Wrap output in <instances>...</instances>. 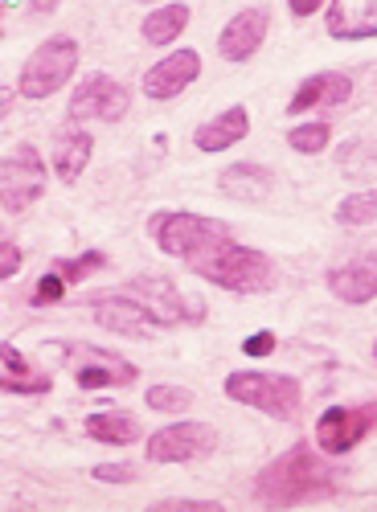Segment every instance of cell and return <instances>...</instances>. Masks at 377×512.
<instances>
[{"label": "cell", "instance_id": "cell-1", "mask_svg": "<svg viewBox=\"0 0 377 512\" xmlns=\"http://www.w3.org/2000/svg\"><path fill=\"white\" fill-rule=\"evenodd\" d=\"M337 488H341V472L328 467L308 443L287 447L279 459H271L255 476V496L271 508L328 500V496H337Z\"/></svg>", "mask_w": 377, "mask_h": 512}, {"label": "cell", "instance_id": "cell-2", "mask_svg": "<svg viewBox=\"0 0 377 512\" xmlns=\"http://www.w3.org/2000/svg\"><path fill=\"white\" fill-rule=\"evenodd\" d=\"M193 275L218 283L234 295H259V291H271L275 287V263L267 259L263 250H250V246H238V242H222L209 254L189 263Z\"/></svg>", "mask_w": 377, "mask_h": 512}, {"label": "cell", "instance_id": "cell-3", "mask_svg": "<svg viewBox=\"0 0 377 512\" xmlns=\"http://www.w3.org/2000/svg\"><path fill=\"white\" fill-rule=\"evenodd\" d=\"M152 242L169 254V259H201L214 246L230 242V226L218 218H201V213H181V209H156L148 218Z\"/></svg>", "mask_w": 377, "mask_h": 512}, {"label": "cell", "instance_id": "cell-4", "mask_svg": "<svg viewBox=\"0 0 377 512\" xmlns=\"http://www.w3.org/2000/svg\"><path fill=\"white\" fill-rule=\"evenodd\" d=\"M226 398L242 402L250 410H263L279 422H291L304 406V390L296 377L287 373H255V369H238L226 377Z\"/></svg>", "mask_w": 377, "mask_h": 512}, {"label": "cell", "instance_id": "cell-5", "mask_svg": "<svg viewBox=\"0 0 377 512\" xmlns=\"http://www.w3.org/2000/svg\"><path fill=\"white\" fill-rule=\"evenodd\" d=\"M78 70V41L74 37H46L21 66L17 91L25 99H50L58 95Z\"/></svg>", "mask_w": 377, "mask_h": 512}, {"label": "cell", "instance_id": "cell-6", "mask_svg": "<svg viewBox=\"0 0 377 512\" xmlns=\"http://www.w3.org/2000/svg\"><path fill=\"white\" fill-rule=\"evenodd\" d=\"M128 295L152 312V320L160 328H173V324H201L205 320V304L197 295H185L169 275H136L128 283Z\"/></svg>", "mask_w": 377, "mask_h": 512}, {"label": "cell", "instance_id": "cell-7", "mask_svg": "<svg viewBox=\"0 0 377 512\" xmlns=\"http://www.w3.org/2000/svg\"><path fill=\"white\" fill-rule=\"evenodd\" d=\"M50 185V173H46V160L33 144H21L13 156H5L0 164V205L5 213H25L41 193Z\"/></svg>", "mask_w": 377, "mask_h": 512}, {"label": "cell", "instance_id": "cell-8", "mask_svg": "<svg viewBox=\"0 0 377 512\" xmlns=\"http://www.w3.org/2000/svg\"><path fill=\"white\" fill-rule=\"evenodd\" d=\"M214 451H218V426L209 422H173V426H160L148 439L152 463H197Z\"/></svg>", "mask_w": 377, "mask_h": 512}, {"label": "cell", "instance_id": "cell-9", "mask_svg": "<svg viewBox=\"0 0 377 512\" xmlns=\"http://www.w3.org/2000/svg\"><path fill=\"white\" fill-rule=\"evenodd\" d=\"M377 426V402L365 406H328L316 418V447L324 455H349Z\"/></svg>", "mask_w": 377, "mask_h": 512}, {"label": "cell", "instance_id": "cell-10", "mask_svg": "<svg viewBox=\"0 0 377 512\" xmlns=\"http://www.w3.org/2000/svg\"><path fill=\"white\" fill-rule=\"evenodd\" d=\"M132 107V95L123 82H115L111 74H87L74 87L70 95V123H87V119H103V123H115L123 119Z\"/></svg>", "mask_w": 377, "mask_h": 512}, {"label": "cell", "instance_id": "cell-11", "mask_svg": "<svg viewBox=\"0 0 377 512\" xmlns=\"http://www.w3.org/2000/svg\"><path fill=\"white\" fill-rule=\"evenodd\" d=\"M66 361L82 390H115V386H132L140 377L132 361H123L119 353H107V349H95V345H70Z\"/></svg>", "mask_w": 377, "mask_h": 512}, {"label": "cell", "instance_id": "cell-12", "mask_svg": "<svg viewBox=\"0 0 377 512\" xmlns=\"http://www.w3.org/2000/svg\"><path fill=\"white\" fill-rule=\"evenodd\" d=\"M91 316H95V324L99 328H107V332H119V336H132V340H148L160 324L152 320V312L136 300V295H128V291H103V295H91Z\"/></svg>", "mask_w": 377, "mask_h": 512}, {"label": "cell", "instance_id": "cell-13", "mask_svg": "<svg viewBox=\"0 0 377 512\" xmlns=\"http://www.w3.org/2000/svg\"><path fill=\"white\" fill-rule=\"evenodd\" d=\"M267 29H271V13L267 9H242L226 21V29L218 33V54L226 62H250L259 54V46L267 41Z\"/></svg>", "mask_w": 377, "mask_h": 512}, {"label": "cell", "instance_id": "cell-14", "mask_svg": "<svg viewBox=\"0 0 377 512\" xmlns=\"http://www.w3.org/2000/svg\"><path fill=\"white\" fill-rule=\"evenodd\" d=\"M201 74V54L197 50H177L169 58H160L148 74H144V95L156 99V103H169L177 99L185 87H193Z\"/></svg>", "mask_w": 377, "mask_h": 512}, {"label": "cell", "instance_id": "cell-15", "mask_svg": "<svg viewBox=\"0 0 377 512\" xmlns=\"http://www.w3.org/2000/svg\"><path fill=\"white\" fill-rule=\"evenodd\" d=\"M353 99V78L349 74H337V70H324V74H312L304 78L296 95L287 103V115H304V111H320V107H341Z\"/></svg>", "mask_w": 377, "mask_h": 512}, {"label": "cell", "instance_id": "cell-16", "mask_svg": "<svg viewBox=\"0 0 377 512\" xmlns=\"http://www.w3.org/2000/svg\"><path fill=\"white\" fill-rule=\"evenodd\" d=\"M324 29L332 41H369L377 37V0H332Z\"/></svg>", "mask_w": 377, "mask_h": 512}, {"label": "cell", "instance_id": "cell-17", "mask_svg": "<svg viewBox=\"0 0 377 512\" xmlns=\"http://www.w3.org/2000/svg\"><path fill=\"white\" fill-rule=\"evenodd\" d=\"M271 189H275V173L267 164H250V160H238V164L222 168V177H218V193L230 197V201H246V205L267 201Z\"/></svg>", "mask_w": 377, "mask_h": 512}, {"label": "cell", "instance_id": "cell-18", "mask_svg": "<svg viewBox=\"0 0 377 512\" xmlns=\"http://www.w3.org/2000/svg\"><path fill=\"white\" fill-rule=\"evenodd\" d=\"M246 132H250V111H246L242 103H234V107H226L218 119L201 123L197 132H193V144H197V152H226V148L242 144Z\"/></svg>", "mask_w": 377, "mask_h": 512}, {"label": "cell", "instance_id": "cell-19", "mask_svg": "<svg viewBox=\"0 0 377 512\" xmlns=\"http://www.w3.org/2000/svg\"><path fill=\"white\" fill-rule=\"evenodd\" d=\"M91 152H95V140H91L87 127H78V123L62 127V132L54 136V173L66 185H74L82 177V168L91 164Z\"/></svg>", "mask_w": 377, "mask_h": 512}, {"label": "cell", "instance_id": "cell-20", "mask_svg": "<svg viewBox=\"0 0 377 512\" xmlns=\"http://www.w3.org/2000/svg\"><path fill=\"white\" fill-rule=\"evenodd\" d=\"M0 386H5V394H25V398H33V394H50V386H54V377L50 373H37L21 353H17V345H0Z\"/></svg>", "mask_w": 377, "mask_h": 512}, {"label": "cell", "instance_id": "cell-21", "mask_svg": "<svg viewBox=\"0 0 377 512\" xmlns=\"http://www.w3.org/2000/svg\"><path fill=\"white\" fill-rule=\"evenodd\" d=\"M328 291L341 304H369L377 300V263H349V267H332L328 271Z\"/></svg>", "mask_w": 377, "mask_h": 512}, {"label": "cell", "instance_id": "cell-22", "mask_svg": "<svg viewBox=\"0 0 377 512\" xmlns=\"http://www.w3.org/2000/svg\"><path fill=\"white\" fill-rule=\"evenodd\" d=\"M82 426H87V435L95 443H111V447H128V443L140 439V422L132 414H123V410H99Z\"/></svg>", "mask_w": 377, "mask_h": 512}, {"label": "cell", "instance_id": "cell-23", "mask_svg": "<svg viewBox=\"0 0 377 512\" xmlns=\"http://www.w3.org/2000/svg\"><path fill=\"white\" fill-rule=\"evenodd\" d=\"M189 17H193V13H189L185 5H160V9H152V13L144 17L140 37L148 41V46H173V41L185 33Z\"/></svg>", "mask_w": 377, "mask_h": 512}, {"label": "cell", "instance_id": "cell-24", "mask_svg": "<svg viewBox=\"0 0 377 512\" xmlns=\"http://www.w3.org/2000/svg\"><path fill=\"white\" fill-rule=\"evenodd\" d=\"M337 164L341 173L353 177V181H369L377 173V148L369 140H349L341 152H337Z\"/></svg>", "mask_w": 377, "mask_h": 512}, {"label": "cell", "instance_id": "cell-25", "mask_svg": "<svg viewBox=\"0 0 377 512\" xmlns=\"http://www.w3.org/2000/svg\"><path fill=\"white\" fill-rule=\"evenodd\" d=\"M337 222H341V226H369V222H377V185L341 197V205H337Z\"/></svg>", "mask_w": 377, "mask_h": 512}, {"label": "cell", "instance_id": "cell-26", "mask_svg": "<svg viewBox=\"0 0 377 512\" xmlns=\"http://www.w3.org/2000/svg\"><path fill=\"white\" fill-rule=\"evenodd\" d=\"M328 140H332V127L320 119H312V123H300V127H291L287 132V144H291V152H300V156H316V152H324L328 148Z\"/></svg>", "mask_w": 377, "mask_h": 512}, {"label": "cell", "instance_id": "cell-27", "mask_svg": "<svg viewBox=\"0 0 377 512\" xmlns=\"http://www.w3.org/2000/svg\"><path fill=\"white\" fill-rule=\"evenodd\" d=\"M144 402L152 410H160V414H181V410L193 406V390H185V386H152L144 394Z\"/></svg>", "mask_w": 377, "mask_h": 512}, {"label": "cell", "instance_id": "cell-28", "mask_svg": "<svg viewBox=\"0 0 377 512\" xmlns=\"http://www.w3.org/2000/svg\"><path fill=\"white\" fill-rule=\"evenodd\" d=\"M62 291H66V275L50 267L46 275L37 279V287H33V304H37V308H46V304H58V300H62Z\"/></svg>", "mask_w": 377, "mask_h": 512}, {"label": "cell", "instance_id": "cell-29", "mask_svg": "<svg viewBox=\"0 0 377 512\" xmlns=\"http://www.w3.org/2000/svg\"><path fill=\"white\" fill-rule=\"evenodd\" d=\"M107 259L95 250V254H82V259H70V263H54V271H62L66 275V283H78V279H87L91 271H99Z\"/></svg>", "mask_w": 377, "mask_h": 512}, {"label": "cell", "instance_id": "cell-30", "mask_svg": "<svg viewBox=\"0 0 377 512\" xmlns=\"http://www.w3.org/2000/svg\"><path fill=\"white\" fill-rule=\"evenodd\" d=\"M25 263V250L13 238H0V279H13Z\"/></svg>", "mask_w": 377, "mask_h": 512}, {"label": "cell", "instance_id": "cell-31", "mask_svg": "<svg viewBox=\"0 0 377 512\" xmlns=\"http://www.w3.org/2000/svg\"><path fill=\"white\" fill-rule=\"evenodd\" d=\"M99 484H132L136 480V467L132 463H99L91 472Z\"/></svg>", "mask_w": 377, "mask_h": 512}, {"label": "cell", "instance_id": "cell-32", "mask_svg": "<svg viewBox=\"0 0 377 512\" xmlns=\"http://www.w3.org/2000/svg\"><path fill=\"white\" fill-rule=\"evenodd\" d=\"M242 353H246V357H267V353H275V332L246 336V340H242Z\"/></svg>", "mask_w": 377, "mask_h": 512}, {"label": "cell", "instance_id": "cell-33", "mask_svg": "<svg viewBox=\"0 0 377 512\" xmlns=\"http://www.w3.org/2000/svg\"><path fill=\"white\" fill-rule=\"evenodd\" d=\"M324 5V0H287V9H291V17H312L316 9Z\"/></svg>", "mask_w": 377, "mask_h": 512}, {"label": "cell", "instance_id": "cell-34", "mask_svg": "<svg viewBox=\"0 0 377 512\" xmlns=\"http://www.w3.org/2000/svg\"><path fill=\"white\" fill-rule=\"evenodd\" d=\"M156 508H218L214 500H160Z\"/></svg>", "mask_w": 377, "mask_h": 512}, {"label": "cell", "instance_id": "cell-35", "mask_svg": "<svg viewBox=\"0 0 377 512\" xmlns=\"http://www.w3.org/2000/svg\"><path fill=\"white\" fill-rule=\"evenodd\" d=\"M62 5V0H29V13H37V17H46V13H54Z\"/></svg>", "mask_w": 377, "mask_h": 512}, {"label": "cell", "instance_id": "cell-36", "mask_svg": "<svg viewBox=\"0 0 377 512\" xmlns=\"http://www.w3.org/2000/svg\"><path fill=\"white\" fill-rule=\"evenodd\" d=\"M373 357H377V340H373Z\"/></svg>", "mask_w": 377, "mask_h": 512}]
</instances>
